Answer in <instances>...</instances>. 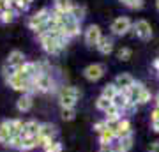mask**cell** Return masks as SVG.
Instances as JSON below:
<instances>
[{"mask_svg":"<svg viewBox=\"0 0 159 152\" xmlns=\"http://www.w3.org/2000/svg\"><path fill=\"white\" fill-rule=\"evenodd\" d=\"M80 97V90L76 87H62L58 92V103L62 108H74Z\"/></svg>","mask_w":159,"mask_h":152,"instance_id":"1","label":"cell"},{"mask_svg":"<svg viewBox=\"0 0 159 152\" xmlns=\"http://www.w3.org/2000/svg\"><path fill=\"white\" fill-rule=\"evenodd\" d=\"M53 78L50 73H41L37 78L34 80V87L37 92H51L53 90Z\"/></svg>","mask_w":159,"mask_h":152,"instance_id":"2","label":"cell"},{"mask_svg":"<svg viewBox=\"0 0 159 152\" xmlns=\"http://www.w3.org/2000/svg\"><path fill=\"white\" fill-rule=\"evenodd\" d=\"M50 16H51V11H50V9H46V7H44V9H41L39 12L32 14V16H30V20H29L30 30H37L41 25H46V21L50 20Z\"/></svg>","mask_w":159,"mask_h":152,"instance_id":"3","label":"cell"},{"mask_svg":"<svg viewBox=\"0 0 159 152\" xmlns=\"http://www.w3.org/2000/svg\"><path fill=\"white\" fill-rule=\"evenodd\" d=\"M133 30H134V35L140 37L142 41H148L152 37V28H150V23L145 21V20H138L134 25H133Z\"/></svg>","mask_w":159,"mask_h":152,"instance_id":"4","label":"cell"},{"mask_svg":"<svg viewBox=\"0 0 159 152\" xmlns=\"http://www.w3.org/2000/svg\"><path fill=\"white\" fill-rule=\"evenodd\" d=\"M131 27H133V23H131L129 18L120 16V18H117V20H113V23H111V32H113L115 35H124L131 30Z\"/></svg>","mask_w":159,"mask_h":152,"instance_id":"5","label":"cell"},{"mask_svg":"<svg viewBox=\"0 0 159 152\" xmlns=\"http://www.w3.org/2000/svg\"><path fill=\"white\" fill-rule=\"evenodd\" d=\"M83 74H85V78L89 81H97V80H101L104 76V66L102 64H90V66L85 67Z\"/></svg>","mask_w":159,"mask_h":152,"instance_id":"6","label":"cell"},{"mask_svg":"<svg viewBox=\"0 0 159 152\" xmlns=\"http://www.w3.org/2000/svg\"><path fill=\"white\" fill-rule=\"evenodd\" d=\"M102 34H101V28L97 25H90V27L85 30V43L87 46H97L99 41H101Z\"/></svg>","mask_w":159,"mask_h":152,"instance_id":"7","label":"cell"},{"mask_svg":"<svg viewBox=\"0 0 159 152\" xmlns=\"http://www.w3.org/2000/svg\"><path fill=\"white\" fill-rule=\"evenodd\" d=\"M133 83H134V78H133L129 73L119 74V76L115 78V81H113V85H115L119 90H122V92H127V90H129V87H131Z\"/></svg>","mask_w":159,"mask_h":152,"instance_id":"8","label":"cell"},{"mask_svg":"<svg viewBox=\"0 0 159 152\" xmlns=\"http://www.w3.org/2000/svg\"><path fill=\"white\" fill-rule=\"evenodd\" d=\"M133 135V129H131V122L127 118H120L119 120V126H117V129H115V138L120 140V138H124V136H129Z\"/></svg>","mask_w":159,"mask_h":152,"instance_id":"9","label":"cell"},{"mask_svg":"<svg viewBox=\"0 0 159 152\" xmlns=\"http://www.w3.org/2000/svg\"><path fill=\"white\" fill-rule=\"evenodd\" d=\"M23 62H25V55H23V51H20V50L11 51V53H9V57H7V66H9V67L18 69Z\"/></svg>","mask_w":159,"mask_h":152,"instance_id":"10","label":"cell"},{"mask_svg":"<svg viewBox=\"0 0 159 152\" xmlns=\"http://www.w3.org/2000/svg\"><path fill=\"white\" fill-rule=\"evenodd\" d=\"M55 135H57V127H55L53 124H50V122H46V124H41L37 138H48V140H55Z\"/></svg>","mask_w":159,"mask_h":152,"instance_id":"11","label":"cell"},{"mask_svg":"<svg viewBox=\"0 0 159 152\" xmlns=\"http://www.w3.org/2000/svg\"><path fill=\"white\" fill-rule=\"evenodd\" d=\"M129 103L131 101H129V97H127V94H125V92H122V90H119V92L115 94V97L111 99V104H113V106H117L120 112H124Z\"/></svg>","mask_w":159,"mask_h":152,"instance_id":"12","label":"cell"},{"mask_svg":"<svg viewBox=\"0 0 159 152\" xmlns=\"http://www.w3.org/2000/svg\"><path fill=\"white\" fill-rule=\"evenodd\" d=\"M12 138V131H11V120H4L0 124V143H9Z\"/></svg>","mask_w":159,"mask_h":152,"instance_id":"13","label":"cell"},{"mask_svg":"<svg viewBox=\"0 0 159 152\" xmlns=\"http://www.w3.org/2000/svg\"><path fill=\"white\" fill-rule=\"evenodd\" d=\"M32 104H34V101H32V96H30V94H23V96L18 99L16 108H18V112L25 113V112H29L30 108H32Z\"/></svg>","mask_w":159,"mask_h":152,"instance_id":"14","label":"cell"},{"mask_svg":"<svg viewBox=\"0 0 159 152\" xmlns=\"http://www.w3.org/2000/svg\"><path fill=\"white\" fill-rule=\"evenodd\" d=\"M97 50L101 55H110L113 51V39L111 37H101L99 44H97Z\"/></svg>","mask_w":159,"mask_h":152,"instance_id":"15","label":"cell"},{"mask_svg":"<svg viewBox=\"0 0 159 152\" xmlns=\"http://www.w3.org/2000/svg\"><path fill=\"white\" fill-rule=\"evenodd\" d=\"M39 127H41V124L37 120H29V122H25L23 136H37L39 135Z\"/></svg>","mask_w":159,"mask_h":152,"instance_id":"16","label":"cell"},{"mask_svg":"<svg viewBox=\"0 0 159 152\" xmlns=\"http://www.w3.org/2000/svg\"><path fill=\"white\" fill-rule=\"evenodd\" d=\"M115 140H117V138H115V133L111 129H104L102 133H99V141H101V145H111Z\"/></svg>","mask_w":159,"mask_h":152,"instance_id":"17","label":"cell"},{"mask_svg":"<svg viewBox=\"0 0 159 152\" xmlns=\"http://www.w3.org/2000/svg\"><path fill=\"white\" fill-rule=\"evenodd\" d=\"M73 6V0H55V9L60 12H71Z\"/></svg>","mask_w":159,"mask_h":152,"instance_id":"18","label":"cell"},{"mask_svg":"<svg viewBox=\"0 0 159 152\" xmlns=\"http://www.w3.org/2000/svg\"><path fill=\"white\" fill-rule=\"evenodd\" d=\"M35 147H39L37 145V136H23L21 150H32Z\"/></svg>","mask_w":159,"mask_h":152,"instance_id":"19","label":"cell"},{"mask_svg":"<svg viewBox=\"0 0 159 152\" xmlns=\"http://www.w3.org/2000/svg\"><path fill=\"white\" fill-rule=\"evenodd\" d=\"M85 12H87V11H85V7H83V6H76V4H74L69 14H71V16H73L76 21H81V20L85 18Z\"/></svg>","mask_w":159,"mask_h":152,"instance_id":"20","label":"cell"},{"mask_svg":"<svg viewBox=\"0 0 159 152\" xmlns=\"http://www.w3.org/2000/svg\"><path fill=\"white\" fill-rule=\"evenodd\" d=\"M14 18H16V12L12 11L11 7L9 9H2V12H0V21L2 23H11Z\"/></svg>","mask_w":159,"mask_h":152,"instance_id":"21","label":"cell"},{"mask_svg":"<svg viewBox=\"0 0 159 152\" xmlns=\"http://www.w3.org/2000/svg\"><path fill=\"white\" fill-rule=\"evenodd\" d=\"M119 143L117 145L122 149L124 152H129L131 150V147H133V135H129V136H124V138H120V140H117Z\"/></svg>","mask_w":159,"mask_h":152,"instance_id":"22","label":"cell"},{"mask_svg":"<svg viewBox=\"0 0 159 152\" xmlns=\"http://www.w3.org/2000/svg\"><path fill=\"white\" fill-rule=\"evenodd\" d=\"M117 92H119V89H117V87H115L113 83H110V85H106V87L102 89V94H101V96L111 101V99L115 97V94H117Z\"/></svg>","mask_w":159,"mask_h":152,"instance_id":"23","label":"cell"},{"mask_svg":"<svg viewBox=\"0 0 159 152\" xmlns=\"http://www.w3.org/2000/svg\"><path fill=\"white\" fill-rule=\"evenodd\" d=\"M110 106H111V101H110V99H106V97H102V96L97 97V101H96V108H97V110L106 112Z\"/></svg>","mask_w":159,"mask_h":152,"instance_id":"24","label":"cell"},{"mask_svg":"<svg viewBox=\"0 0 159 152\" xmlns=\"http://www.w3.org/2000/svg\"><path fill=\"white\" fill-rule=\"evenodd\" d=\"M104 115H106V120H115V118H120V110L111 104V106L104 112Z\"/></svg>","mask_w":159,"mask_h":152,"instance_id":"25","label":"cell"},{"mask_svg":"<svg viewBox=\"0 0 159 152\" xmlns=\"http://www.w3.org/2000/svg\"><path fill=\"white\" fill-rule=\"evenodd\" d=\"M148 101H150V90L145 87V89L140 92V96L136 97V104H147Z\"/></svg>","mask_w":159,"mask_h":152,"instance_id":"26","label":"cell"},{"mask_svg":"<svg viewBox=\"0 0 159 152\" xmlns=\"http://www.w3.org/2000/svg\"><path fill=\"white\" fill-rule=\"evenodd\" d=\"M9 147H12V149H20L21 150V145H23V135H14L11 138V141L7 143Z\"/></svg>","mask_w":159,"mask_h":152,"instance_id":"27","label":"cell"},{"mask_svg":"<svg viewBox=\"0 0 159 152\" xmlns=\"http://www.w3.org/2000/svg\"><path fill=\"white\" fill-rule=\"evenodd\" d=\"M131 55H133L131 48H125V46H124V48H120V50L117 51V57H119V60H124V62H125V60H129Z\"/></svg>","mask_w":159,"mask_h":152,"instance_id":"28","label":"cell"},{"mask_svg":"<svg viewBox=\"0 0 159 152\" xmlns=\"http://www.w3.org/2000/svg\"><path fill=\"white\" fill-rule=\"evenodd\" d=\"M60 115H62L64 120H73L74 115H76V112H74V108H62Z\"/></svg>","mask_w":159,"mask_h":152,"instance_id":"29","label":"cell"},{"mask_svg":"<svg viewBox=\"0 0 159 152\" xmlns=\"http://www.w3.org/2000/svg\"><path fill=\"white\" fill-rule=\"evenodd\" d=\"M124 4L129 7V9H142L143 0H124Z\"/></svg>","mask_w":159,"mask_h":152,"instance_id":"30","label":"cell"},{"mask_svg":"<svg viewBox=\"0 0 159 152\" xmlns=\"http://www.w3.org/2000/svg\"><path fill=\"white\" fill-rule=\"evenodd\" d=\"M44 152H62V143L60 141H53L48 149H44Z\"/></svg>","mask_w":159,"mask_h":152,"instance_id":"31","label":"cell"},{"mask_svg":"<svg viewBox=\"0 0 159 152\" xmlns=\"http://www.w3.org/2000/svg\"><path fill=\"white\" fill-rule=\"evenodd\" d=\"M104 129H108V126H106V120H101V122H97V124L94 126V131H96L97 135H99V133H102Z\"/></svg>","mask_w":159,"mask_h":152,"instance_id":"32","label":"cell"},{"mask_svg":"<svg viewBox=\"0 0 159 152\" xmlns=\"http://www.w3.org/2000/svg\"><path fill=\"white\" fill-rule=\"evenodd\" d=\"M150 120H159V108L156 106L152 110V113H150Z\"/></svg>","mask_w":159,"mask_h":152,"instance_id":"33","label":"cell"},{"mask_svg":"<svg viewBox=\"0 0 159 152\" xmlns=\"http://www.w3.org/2000/svg\"><path fill=\"white\" fill-rule=\"evenodd\" d=\"M148 150L150 152H159V141H152L150 147H148Z\"/></svg>","mask_w":159,"mask_h":152,"instance_id":"34","label":"cell"},{"mask_svg":"<svg viewBox=\"0 0 159 152\" xmlns=\"http://www.w3.org/2000/svg\"><path fill=\"white\" fill-rule=\"evenodd\" d=\"M152 129L156 133H159V120H152Z\"/></svg>","mask_w":159,"mask_h":152,"instance_id":"35","label":"cell"},{"mask_svg":"<svg viewBox=\"0 0 159 152\" xmlns=\"http://www.w3.org/2000/svg\"><path fill=\"white\" fill-rule=\"evenodd\" d=\"M154 101H156V106L159 108V92H157V94H156V97H154Z\"/></svg>","mask_w":159,"mask_h":152,"instance_id":"36","label":"cell"},{"mask_svg":"<svg viewBox=\"0 0 159 152\" xmlns=\"http://www.w3.org/2000/svg\"><path fill=\"white\" fill-rule=\"evenodd\" d=\"M154 67L159 71V58H156V60H154Z\"/></svg>","mask_w":159,"mask_h":152,"instance_id":"37","label":"cell"},{"mask_svg":"<svg viewBox=\"0 0 159 152\" xmlns=\"http://www.w3.org/2000/svg\"><path fill=\"white\" fill-rule=\"evenodd\" d=\"M21 2H25V4H29V6H30V2H32V0H21Z\"/></svg>","mask_w":159,"mask_h":152,"instance_id":"38","label":"cell"},{"mask_svg":"<svg viewBox=\"0 0 159 152\" xmlns=\"http://www.w3.org/2000/svg\"><path fill=\"white\" fill-rule=\"evenodd\" d=\"M156 7H157V11H159V0H156Z\"/></svg>","mask_w":159,"mask_h":152,"instance_id":"39","label":"cell"},{"mask_svg":"<svg viewBox=\"0 0 159 152\" xmlns=\"http://www.w3.org/2000/svg\"><path fill=\"white\" fill-rule=\"evenodd\" d=\"M0 12H2V7H0Z\"/></svg>","mask_w":159,"mask_h":152,"instance_id":"40","label":"cell"},{"mask_svg":"<svg viewBox=\"0 0 159 152\" xmlns=\"http://www.w3.org/2000/svg\"><path fill=\"white\" fill-rule=\"evenodd\" d=\"M122 2H124V0H122Z\"/></svg>","mask_w":159,"mask_h":152,"instance_id":"41","label":"cell"}]
</instances>
